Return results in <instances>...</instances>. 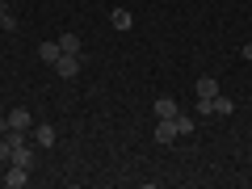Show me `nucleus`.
Returning a JSON list of instances; mask_svg holds the SVG:
<instances>
[{"instance_id":"4","label":"nucleus","mask_w":252,"mask_h":189,"mask_svg":"<svg viewBox=\"0 0 252 189\" xmlns=\"http://www.w3.org/2000/svg\"><path fill=\"white\" fill-rule=\"evenodd\" d=\"M55 72H59L63 80H76V76H80V55H59Z\"/></svg>"},{"instance_id":"15","label":"nucleus","mask_w":252,"mask_h":189,"mask_svg":"<svg viewBox=\"0 0 252 189\" xmlns=\"http://www.w3.org/2000/svg\"><path fill=\"white\" fill-rule=\"evenodd\" d=\"M4 13H13V9H9V0H0V17H4Z\"/></svg>"},{"instance_id":"11","label":"nucleus","mask_w":252,"mask_h":189,"mask_svg":"<svg viewBox=\"0 0 252 189\" xmlns=\"http://www.w3.org/2000/svg\"><path fill=\"white\" fill-rule=\"evenodd\" d=\"M219 93V80L215 76H198V101H210Z\"/></svg>"},{"instance_id":"13","label":"nucleus","mask_w":252,"mask_h":189,"mask_svg":"<svg viewBox=\"0 0 252 189\" xmlns=\"http://www.w3.org/2000/svg\"><path fill=\"white\" fill-rule=\"evenodd\" d=\"M177 130H181V139H185V135H193V118L177 114Z\"/></svg>"},{"instance_id":"8","label":"nucleus","mask_w":252,"mask_h":189,"mask_svg":"<svg viewBox=\"0 0 252 189\" xmlns=\"http://www.w3.org/2000/svg\"><path fill=\"white\" fill-rule=\"evenodd\" d=\"M59 51H63V55H80V51H84L80 34H59Z\"/></svg>"},{"instance_id":"2","label":"nucleus","mask_w":252,"mask_h":189,"mask_svg":"<svg viewBox=\"0 0 252 189\" xmlns=\"http://www.w3.org/2000/svg\"><path fill=\"white\" fill-rule=\"evenodd\" d=\"M181 130H177V118H156V143H177Z\"/></svg>"},{"instance_id":"14","label":"nucleus","mask_w":252,"mask_h":189,"mask_svg":"<svg viewBox=\"0 0 252 189\" xmlns=\"http://www.w3.org/2000/svg\"><path fill=\"white\" fill-rule=\"evenodd\" d=\"M13 160V139H0V164Z\"/></svg>"},{"instance_id":"1","label":"nucleus","mask_w":252,"mask_h":189,"mask_svg":"<svg viewBox=\"0 0 252 189\" xmlns=\"http://www.w3.org/2000/svg\"><path fill=\"white\" fill-rule=\"evenodd\" d=\"M34 126V114L30 109H9V118L0 122V130H30Z\"/></svg>"},{"instance_id":"12","label":"nucleus","mask_w":252,"mask_h":189,"mask_svg":"<svg viewBox=\"0 0 252 189\" xmlns=\"http://www.w3.org/2000/svg\"><path fill=\"white\" fill-rule=\"evenodd\" d=\"M0 30H4V34H17V30H21V21L13 17V13H4V17H0Z\"/></svg>"},{"instance_id":"3","label":"nucleus","mask_w":252,"mask_h":189,"mask_svg":"<svg viewBox=\"0 0 252 189\" xmlns=\"http://www.w3.org/2000/svg\"><path fill=\"white\" fill-rule=\"evenodd\" d=\"M9 164L34 168V147H30V139H17V143H13V160H9Z\"/></svg>"},{"instance_id":"9","label":"nucleus","mask_w":252,"mask_h":189,"mask_svg":"<svg viewBox=\"0 0 252 189\" xmlns=\"http://www.w3.org/2000/svg\"><path fill=\"white\" fill-rule=\"evenodd\" d=\"M59 42H38V59H42V63H51V67H55V63H59Z\"/></svg>"},{"instance_id":"6","label":"nucleus","mask_w":252,"mask_h":189,"mask_svg":"<svg viewBox=\"0 0 252 189\" xmlns=\"http://www.w3.org/2000/svg\"><path fill=\"white\" fill-rule=\"evenodd\" d=\"M34 143L38 147H55V126L51 122H38L34 126Z\"/></svg>"},{"instance_id":"5","label":"nucleus","mask_w":252,"mask_h":189,"mask_svg":"<svg viewBox=\"0 0 252 189\" xmlns=\"http://www.w3.org/2000/svg\"><path fill=\"white\" fill-rule=\"evenodd\" d=\"M30 181V168H21V164H9V172H4V185L9 189H21Z\"/></svg>"},{"instance_id":"7","label":"nucleus","mask_w":252,"mask_h":189,"mask_svg":"<svg viewBox=\"0 0 252 189\" xmlns=\"http://www.w3.org/2000/svg\"><path fill=\"white\" fill-rule=\"evenodd\" d=\"M109 26H114V30H130V26H135V13H130V9H114V13H109Z\"/></svg>"},{"instance_id":"10","label":"nucleus","mask_w":252,"mask_h":189,"mask_svg":"<svg viewBox=\"0 0 252 189\" xmlns=\"http://www.w3.org/2000/svg\"><path fill=\"white\" fill-rule=\"evenodd\" d=\"M156 118H177L181 114V109H177V101H172V97H156Z\"/></svg>"}]
</instances>
